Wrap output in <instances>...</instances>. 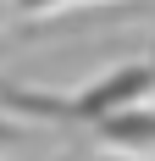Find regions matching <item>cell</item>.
Here are the masks:
<instances>
[{
    "mask_svg": "<svg viewBox=\"0 0 155 161\" xmlns=\"http://www.w3.org/2000/svg\"><path fill=\"white\" fill-rule=\"evenodd\" d=\"M6 139H22V117L6 111V100H0V145H6Z\"/></svg>",
    "mask_w": 155,
    "mask_h": 161,
    "instance_id": "cell-4",
    "label": "cell"
},
{
    "mask_svg": "<svg viewBox=\"0 0 155 161\" xmlns=\"http://www.w3.org/2000/svg\"><path fill=\"white\" fill-rule=\"evenodd\" d=\"M155 95V45L133 61H116L111 72L78 83V89H33V83L0 78V100L6 111H17L22 122H50V128H94L100 117L122 111L133 100Z\"/></svg>",
    "mask_w": 155,
    "mask_h": 161,
    "instance_id": "cell-1",
    "label": "cell"
},
{
    "mask_svg": "<svg viewBox=\"0 0 155 161\" xmlns=\"http://www.w3.org/2000/svg\"><path fill=\"white\" fill-rule=\"evenodd\" d=\"M94 139L111 150H122V156H155V106L150 100H133V106H122V111H111L94 122Z\"/></svg>",
    "mask_w": 155,
    "mask_h": 161,
    "instance_id": "cell-2",
    "label": "cell"
},
{
    "mask_svg": "<svg viewBox=\"0 0 155 161\" xmlns=\"http://www.w3.org/2000/svg\"><path fill=\"white\" fill-rule=\"evenodd\" d=\"M0 6L17 17H39V11H56V6H89V0H0Z\"/></svg>",
    "mask_w": 155,
    "mask_h": 161,
    "instance_id": "cell-3",
    "label": "cell"
}]
</instances>
